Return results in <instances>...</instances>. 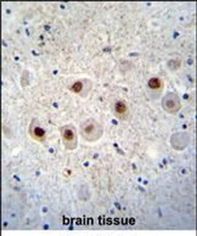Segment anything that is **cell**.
<instances>
[{
	"label": "cell",
	"instance_id": "4",
	"mask_svg": "<svg viewBox=\"0 0 197 236\" xmlns=\"http://www.w3.org/2000/svg\"><path fill=\"white\" fill-rule=\"evenodd\" d=\"M63 136L65 140L68 141L75 140V133L71 129L68 128L65 130L63 133Z\"/></svg>",
	"mask_w": 197,
	"mask_h": 236
},
{
	"label": "cell",
	"instance_id": "6",
	"mask_svg": "<svg viewBox=\"0 0 197 236\" xmlns=\"http://www.w3.org/2000/svg\"><path fill=\"white\" fill-rule=\"evenodd\" d=\"M83 85L82 83L79 81L75 83L72 87V90L75 93H79L82 89Z\"/></svg>",
	"mask_w": 197,
	"mask_h": 236
},
{
	"label": "cell",
	"instance_id": "1",
	"mask_svg": "<svg viewBox=\"0 0 197 236\" xmlns=\"http://www.w3.org/2000/svg\"><path fill=\"white\" fill-rule=\"evenodd\" d=\"M162 105L165 110L172 113L177 112L181 106L179 97L173 93L167 94L162 98Z\"/></svg>",
	"mask_w": 197,
	"mask_h": 236
},
{
	"label": "cell",
	"instance_id": "5",
	"mask_svg": "<svg viewBox=\"0 0 197 236\" xmlns=\"http://www.w3.org/2000/svg\"><path fill=\"white\" fill-rule=\"evenodd\" d=\"M115 108L116 112L120 114L124 113L126 110L125 105L121 101L116 102L115 104Z\"/></svg>",
	"mask_w": 197,
	"mask_h": 236
},
{
	"label": "cell",
	"instance_id": "7",
	"mask_svg": "<svg viewBox=\"0 0 197 236\" xmlns=\"http://www.w3.org/2000/svg\"><path fill=\"white\" fill-rule=\"evenodd\" d=\"M34 133L36 136L39 137H41L44 136L45 132L42 128L37 127L34 129Z\"/></svg>",
	"mask_w": 197,
	"mask_h": 236
},
{
	"label": "cell",
	"instance_id": "2",
	"mask_svg": "<svg viewBox=\"0 0 197 236\" xmlns=\"http://www.w3.org/2000/svg\"><path fill=\"white\" fill-rule=\"evenodd\" d=\"M82 136L87 140L94 141L99 138L102 133V129L98 125L92 123L86 124L81 129Z\"/></svg>",
	"mask_w": 197,
	"mask_h": 236
},
{
	"label": "cell",
	"instance_id": "3",
	"mask_svg": "<svg viewBox=\"0 0 197 236\" xmlns=\"http://www.w3.org/2000/svg\"><path fill=\"white\" fill-rule=\"evenodd\" d=\"M149 87L152 89H157L160 88L161 86V82L158 78L153 77L150 79L148 83Z\"/></svg>",
	"mask_w": 197,
	"mask_h": 236
}]
</instances>
